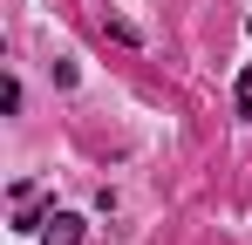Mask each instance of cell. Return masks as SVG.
Masks as SVG:
<instances>
[{
    "label": "cell",
    "mask_w": 252,
    "mask_h": 245,
    "mask_svg": "<svg viewBox=\"0 0 252 245\" xmlns=\"http://www.w3.org/2000/svg\"><path fill=\"white\" fill-rule=\"evenodd\" d=\"M41 239L48 245H82V218H75V211H48V218H41Z\"/></svg>",
    "instance_id": "cell-1"
},
{
    "label": "cell",
    "mask_w": 252,
    "mask_h": 245,
    "mask_svg": "<svg viewBox=\"0 0 252 245\" xmlns=\"http://www.w3.org/2000/svg\"><path fill=\"white\" fill-rule=\"evenodd\" d=\"M102 34L123 41V48H136V28H129V21H116V14H102Z\"/></svg>",
    "instance_id": "cell-2"
},
{
    "label": "cell",
    "mask_w": 252,
    "mask_h": 245,
    "mask_svg": "<svg viewBox=\"0 0 252 245\" xmlns=\"http://www.w3.org/2000/svg\"><path fill=\"white\" fill-rule=\"evenodd\" d=\"M239 102H246V109H252V75H246V82H239Z\"/></svg>",
    "instance_id": "cell-3"
}]
</instances>
